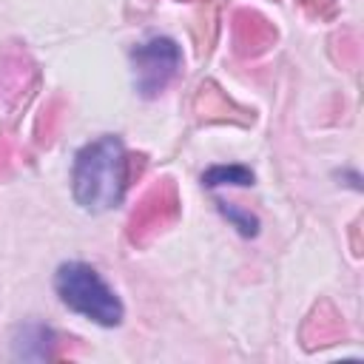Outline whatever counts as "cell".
Returning <instances> with one entry per match:
<instances>
[{"instance_id":"1","label":"cell","mask_w":364,"mask_h":364,"mask_svg":"<svg viewBox=\"0 0 364 364\" xmlns=\"http://www.w3.org/2000/svg\"><path fill=\"white\" fill-rule=\"evenodd\" d=\"M71 188L77 205L91 213L111 210L122 202V193L128 188V154L119 136L105 134L80 148V154L74 156Z\"/></svg>"},{"instance_id":"2","label":"cell","mask_w":364,"mask_h":364,"mask_svg":"<svg viewBox=\"0 0 364 364\" xmlns=\"http://www.w3.org/2000/svg\"><path fill=\"white\" fill-rule=\"evenodd\" d=\"M54 287H57L60 301L68 310H74V313H80V316L102 324V327H117L122 321V316H125L119 296L85 262L60 264L57 276H54Z\"/></svg>"},{"instance_id":"3","label":"cell","mask_w":364,"mask_h":364,"mask_svg":"<svg viewBox=\"0 0 364 364\" xmlns=\"http://www.w3.org/2000/svg\"><path fill=\"white\" fill-rule=\"evenodd\" d=\"M131 60H134L136 91L151 100V97H159L168 88V82L179 74L182 51L171 37H151L131 51Z\"/></svg>"},{"instance_id":"4","label":"cell","mask_w":364,"mask_h":364,"mask_svg":"<svg viewBox=\"0 0 364 364\" xmlns=\"http://www.w3.org/2000/svg\"><path fill=\"white\" fill-rule=\"evenodd\" d=\"M179 210V199H176V188L173 182H159L156 188H151L142 202L136 205V210L131 213L128 222V239L134 245H145L151 242L159 230H165V225H171L176 219Z\"/></svg>"},{"instance_id":"5","label":"cell","mask_w":364,"mask_h":364,"mask_svg":"<svg viewBox=\"0 0 364 364\" xmlns=\"http://www.w3.org/2000/svg\"><path fill=\"white\" fill-rule=\"evenodd\" d=\"M233 40H236L239 54H259L276 40V31L256 11H236V17H233Z\"/></svg>"},{"instance_id":"6","label":"cell","mask_w":364,"mask_h":364,"mask_svg":"<svg viewBox=\"0 0 364 364\" xmlns=\"http://www.w3.org/2000/svg\"><path fill=\"white\" fill-rule=\"evenodd\" d=\"M54 344H57V336L48 327H43V324H26L17 333L14 355L17 358H51L54 355Z\"/></svg>"},{"instance_id":"7","label":"cell","mask_w":364,"mask_h":364,"mask_svg":"<svg viewBox=\"0 0 364 364\" xmlns=\"http://www.w3.org/2000/svg\"><path fill=\"white\" fill-rule=\"evenodd\" d=\"M202 185L219 188V185H253V171L245 165H213L202 173Z\"/></svg>"},{"instance_id":"8","label":"cell","mask_w":364,"mask_h":364,"mask_svg":"<svg viewBox=\"0 0 364 364\" xmlns=\"http://www.w3.org/2000/svg\"><path fill=\"white\" fill-rule=\"evenodd\" d=\"M219 210L239 228L242 236H256V230H259V219H256L250 210H242V208H236V205H230V202H219Z\"/></svg>"},{"instance_id":"9","label":"cell","mask_w":364,"mask_h":364,"mask_svg":"<svg viewBox=\"0 0 364 364\" xmlns=\"http://www.w3.org/2000/svg\"><path fill=\"white\" fill-rule=\"evenodd\" d=\"M301 3L310 14H330L333 11V0H301Z\"/></svg>"},{"instance_id":"10","label":"cell","mask_w":364,"mask_h":364,"mask_svg":"<svg viewBox=\"0 0 364 364\" xmlns=\"http://www.w3.org/2000/svg\"><path fill=\"white\" fill-rule=\"evenodd\" d=\"M6 162H9V148L0 142V173H3V165H6Z\"/></svg>"}]
</instances>
